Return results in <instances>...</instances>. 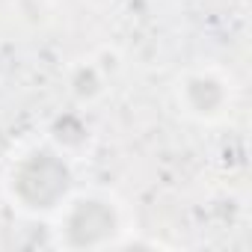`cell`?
<instances>
[{
    "label": "cell",
    "instance_id": "6da1fadb",
    "mask_svg": "<svg viewBox=\"0 0 252 252\" xmlns=\"http://www.w3.org/2000/svg\"><path fill=\"white\" fill-rule=\"evenodd\" d=\"M9 199L27 214H57L74 196V166L54 143H36L15 155L6 175Z\"/></svg>",
    "mask_w": 252,
    "mask_h": 252
},
{
    "label": "cell",
    "instance_id": "7a4b0ae2",
    "mask_svg": "<svg viewBox=\"0 0 252 252\" xmlns=\"http://www.w3.org/2000/svg\"><path fill=\"white\" fill-rule=\"evenodd\" d=\"M60 211V240L65 249H107L122 234V211L101 193L71 196Z\"/></svg>",
    "mask_w": 252,
    "mask_h": 252
},
{
    "label": "cell",
    "instance_id": "3957f363",
    "mask_svg": "<svg viewBox=\"0 0 252 252\" xmlns=\"http://www.w3.org/2000/svg\"><path fill=\"white\" fill-rule=\"evenodd\" d=\"M181 101L196 119H217L228 104V86L214 71H193L181 83Z\"/></svg>",
    "mask_w": 252,
    "mask_h": 252
},
{
    "label": "cell",
    "instance_id": "277c9868",
    "mask_svg": "<svg viewBox=\"0 0 252 252\" xmlns=\"http://www.w3.org/2000/svg\"><path fill=\"white\" fill-rule=\"evenodd\" d=\"M51 143L57 149H63L65 155L71 152H80L86 143H89V125L83 116L77 113H63L51 122Z\"/></svg>",
    "mask_w": 252,
    "mask_h": 252
},
{
    "label": "cell",
    "instance_id": "5b68a950",
    "mask_svg": "<svg viewBox=\"0 0 252 252\" xmlns=\"http://www.w3.org/2000/svg\"><path fill=\"white\" fill-rule=\"evenodd\" d=\"M68 83H71V92L80 101H89V98H95L101 92V74H98L95 65H77L71 71V80Z\"/></svg>",
    "mask_w": 252,
    "mask_h": 252
}]
</instances>
